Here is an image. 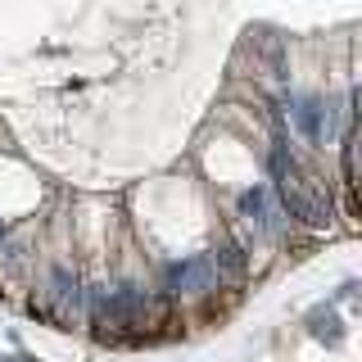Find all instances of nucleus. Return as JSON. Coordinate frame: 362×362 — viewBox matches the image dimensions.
I'll return each instance as SVG.
<instances>
[{
  "instance_id": "5",
  "label": "nucleus",
  "mask_w": 362,
  "mask_h": 362,
  "mask_svg": "<svg viewBox=\"0 0 362 362\" xmlns=\"http://www.w3.org/2000/svg\"><path fill=\"white\" fill-rule=\"evenodd\" d=\"M145 313H150V290L141 286H113V317L109 321H141Z\"/></svg>"
},
{
  "instance_id": "1",
  "label": "nucleus",
  "mask_w": 362,
  "mask_h": 362,
  "mask_svg": "<svg viewBox=\"0 0 362 362\" xmlns=\"http://www.w3.org/2000/svg\"><path fill=\"white\" fill-rule=\"evenodd\" d=\"M236 204H240V218L249 222L258 236H267V240H281V236H286V227H290L286 204H276L267 186H258V181H253V186H245Z\"/></svg>"
},
{
  "instance_id": "4",
  "label": "nucleus",
  "mask_w": 362,
  "mask_h": 362,
  "mask_svg": "<svg viewBox=\"0 0 362 362\" xmlns=\"http://www.w3.org/2000/svg\"><path fill=\"white\" fill-rule=\"evenodd\" d=\"M290 109V118H295V127L308 136V141L321 145V122H326V100L321 95H286L281 100Z\"/></svg>"
},
{
  "instance_id": "7",
  "label": "nucleus",
  "mask_w": 362,
  "mask_h": 362,
  "mask_svg": "<svg viewBox=\"0 0 362 362\" xmlns=\"http://www.w3.org/2000/svg\"><path fill=\"white\" fill-rule=\"evenodd\" d=\"M0 240H5V222H0Z\"/></svg>"
},
{
  "instance_id": "2",
  "label": "nucleus",
  "mask_w": 362,
  "mask_h": 362,
  "mask_svg": "<svg viewBox=\"0 0 362 362\" xmlns=\"http://www.w3.org/2000/svg\"><path fill=\"white\" fill-rule=\"evenodd\" d=\"M222 281L218 263H213V253H190L181 263H168L163 267V290L168 295H204Z\"/></svg>"
},
{
  "instance_id": "6",
  "label": "nucleus",
  "mask_w": 362,
  "mask_h": 362,
  "mask_svg": "<svg viewBox=\"0 0 362 362\" xmlns=\"http://www.w3.org/2000/svg\"><path fill=\"white\" fill-rule=\"evenodd\" d=\"M209 253H213V263H218L222 276H240L245 272V253L236 249V245H218V249H209Z\"/></svg>"
},
{
  "instance_id": "3",
  "label": "nucleus",
  "mask_w": 362,
  "mask_h": 362,
  "mask_svg": "<svg viewBox=\"0 0 362 362\" xmlns=\"http://www.w3.org/2000/svg\"><path fill=\"white\" fill-rule=\"evenodd\" d=\"M50 299H55L59 317H82V313H87V290H82V281H77L68 267H55V272H50Z\"/></svg>"
}]
</instances>
